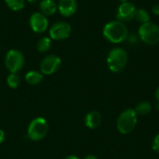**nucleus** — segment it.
I'll return each mask as SVG.
<instances>
[{
	"mask_svg": "<svg viewBox=\"0 0 159 159\" xmlns=\"http://www.w3.org/2000/svg\"><path fill=\"white\" fill-rule=\"evenodd\" d=\"M106 40L114 44H119L129 37V31L124 22L120 20H111L106 23L102 30Z\"/></svg>",
	"mask_w": 159,
	"mask_h": 159,
	"instance_id": "1",
	"label": "nucleus"
},
{
	"mask_svg": "<svg viewBox=\"0 0 159 159\" xmlns=\"http://www.w3.org/2000/svg\"><path fill=\"white\" fill-rule=\"evenodd\" d=\"M138 122V116L134 109H126L123 111L116 121V127L120 133L122 134H129L134 130L137 126Z\"/></svg>",
	"mask_w": 159,
	"mask_h": 159,
	"instance_id": "2",
	"label": "nucleus"
},
{
	"mask_svg": "<svg viewBox=\"0 0 159 159\" xmlns=\"http://www.w3.org/2000/svg\"><path fill=\"white\" fill-rule=\"evenodd\" d=\"M107 65L108 68L113 73L121 72L127 65L128 54L125 49L121 48H113L107 56Z\"/></svg>",
	"mask_w": 159,
	"mask_h": 159,
	"instance_id": "3",
	"label": "nucleus"
},
{
	"mask_svg": "<svg viewBox=\"0 0 159 159\" xmlns=\"http://www.w3.org/2000/svg\"><path fill=\"white\" fill-rule=\"evenodd\" d=\"M48 131V125L45 118L36 117L30 123L27 129V137L32 141L37 142L44 139Z\"/></svg>",
	"mask_w": 159,
	"mask_h": 159,
	"instance_id": "4",
	"label": "nucleus"
},
{
	"mask_svg": "<svg viewBox=\"0 0 159 159\" xmlns=\"http://www.w3.org/2000/svg\"><path fill=\"white\" fill-rule=\"evenodd\" d=\"M139 37L148 45H156L159 42V26L153 22L143 23L139 28Z\"/></svg>",
	"mask_w": 159,
	"mask_h": 159,
	"instance_id": "5",
	"label": "nucleus"
},
{
	"mask_svg": "<svg viewBox=\"0 0 159 159\" xmlns=\"http://www.w3.org/2000/svg\"><path fill=\"white\" fill-rule=\"evenodd\" d=\"M5 65L10 73H18L24 65V56L18 49H10L5 57Z\"/></svg>",
	"mask_w": 159,
	"mask_h": 159,
	"instance_id": "6",
	"label": "nucleus"
},
{
	"mask_svg": "<svg viewBox=\"0 0 159 159\" xmlns=\"http://www.w3.org/2000/svg\"><path fill=\"white\" fill-rule=\"evenodd\" d=\"M71 25L65 21H57L49 28V36L52 40L61 41L68 38L71 34Z\"/></svg>",
	"mask_w": 159,
	"mask_h": 159,
	"instance_id": "7",
	"label": "nucleus"
},
{
	"mask_svg": "<svg viewBox=\"0 0 159 159\" xmlns=\"http://www.w3.org/2000/svg\"><path fill=\"white\" fill-rule=\"evenodd\" d=\"M61 64V60L57 55H48L45 57L40 63V70L43 75H50L56 73Z\"/></svg>",
	"mask_w": 159,
	"mask_h": 159,
	"instance_id": "8",
	"label": "nucleus"
},
{
	"mask_svg": "<svg viewBox=\"0 0 159 159\" xmlns=\"http://www.w3.org/2000/svg\"><path fill=\"white\" fill-rule=\"evenodd\" d=\"M29 24L31 29L36 34L44 33L48 27V20L41 12H34L29 19Z\"/></svg>",
	"mask_w": 159,
	"mask_h": 159,
	"instance_id": "9",
	"label": "nucleus"
},
{
	"mask_svg": "<svg viewBox=\"0 0 159 159\" xmlns=\"http://www.w3.org/2000/svg\"><path fill=\"white\" fill-rule=\"evenodd\" d=\"M136 7L134 4L127 1L124 3H121L116 10V19L117 20H120L122 22L130 21L134 19V15L136 12Z\"/></svg>",
	"mask_w": 159,
	"mask_h": 159,
	"instance_id": "10",
	"label": "nucleus"
},
{
	"mask_svg": "<svg viewBox=\"0 0 159 159\" xmlns=\"http://www.w3.org/2000/svg\"><path fill=\"white\" fill-rule=\"evenodd\" d=\"M77 9L76 0H60L58 4V11L64 17L73 16Z\"/></svg>",
	"mask_w": 159,
	"mask_h": 159,
	"instance_id": "11",
	"label": "nucleus"
},
{
	"mask_svg": "<svg viewBox=\"0 0 159 159\" xmlns=\"http://www.w3.org/2000/svg\"><path fill=\"white\" fill-rule=\"evenodd\" d=\"M102 123V116L97 111H91L85 117V125L91 129L98 128Z\"/></svg>",
	"mask_w": 159,
	"mask_h": 159,
	"instance_id": "12",
	"label": "nucleus"
},
{
	"mask_svg": "<svg viewBox=\"0 0 159 159\" xmlns=\"http://www.w3.org/2000/svg\"><path fill=\"white\" fill-rule=\"evenodd\" d=\"M39 7L41 13H43L45 16L54 15L58 10V5H56L55 1L53 0H41L39 3Z\"/></svg>",
	"mask_w": 159,
	"mask_h": 159,
	"instance_id": "13",
	"label": "nucleus"
},
{
	"mask_svg": "<svg viewBox=\"0 0 159 159\" xmlns=\"http://www.w3.org/2000/svg\"><path fill=\"white\" fill-rule=\"evenodd\" d=\"M25 80L30 85H38L43 80V74L37 71H30L25 75Z\"/></svg>",
	"mask_w": 159,
	"mask_h": 159,
	"instance_id": "14",
	"label": "nucleus"
},
{
	"mask_svg": "<svg viewBox=\"0 0 159 159\" xmlns=\"http://www.w3.org/2000/svg\"><path fill=\"white\" fill-rule=\"evenodd\" d=\"M51 48V38L50 37H41L40 39H38V41L36 42V49L41 52H47Z\"/></svg>",
	"mask_w": 159,
	"mask_h": 159,
	"instance_id": "15",
	"label": "nucleus"
},
{
	"mask_svg": "<svg viewBox=\"0 0 159 159\" xmlns=\"http://www.w3.org/2000/svg\"><path fill=\"white\" fill-rule=\"evenodd\" d=\"M134 19L142 24L147 23L150 21V14L148 13L147 10H145L143 8H138V9H136Z\"/></svg>",
	"mask_w": 159,
	"mask_h": 159,
	"instance_id": "16",
	"label": "nucleus"
},
{
	"mask_svg": "<svg viewBox=\"0 0 159 159\" xmlns=\"http://www.w3.org/2000/svg\"><path fill=\"white\" fill-rule=\"evenodd\" d=\"M134 110L137 116H147L152 111V105L148 102H142L136 106Z\"/></svg>",
	"mask_w": 159,
	"mask_h": 159,
	"instance_id": "17",
	"label": "nucleus"
},
{
	"mask_svg": "<svg viewBox=\"0 0 159 159\" xmlns=\"http://www.w3.org/2000/svg\"><path fill=\"white\" fill-rule=\"evenodd\" d=\"M7 7L13 11H20L25 6V0H5Z\"/></svg>",
	"mask_w": 159,
	"mask_h": 159,
	"instance_id": "18",
	"label": "nucleus"
},
{
	"mask_svg": "<svg viewBox=\"0 0 159 159\" xmlns=\"http://www.w3.org/2000/svg\"><path fill=\"white\" fill-rule=\"evenodd\" d=\"M7 83L9 88L17 89L20 83V77L17 73H10V75L7 78Z\"/></svg>",
	"mask_w": 159,
	"mask_h": 159,
	"instance_id": "19",
	"label": "nucleus"
},
{
	"mask_svg": "<svg viewBox=\"0 0 159 159\" xmlns=\"http://www.w3.org/2000/svg\"><path fill=\"white\" fill-rule=\"evenodd\" d=\"M152 146H153L154 151H156L157 153H159V134H157L155 137V139L153 141V145Z\"/></svg>",
	"mask_w": 159,
	"mask_h": 159,
	"instance_id": "20",
	"label": "nucleus"
},
{
	"mask_svg": "<svg viewBox=\"0 0 159 159\" xmlns=\"http://www.w3.org/2000/svg\"><path fill=\"white\" fill-rule=\"evenodd\" d=\"M152 11L155 15L159 16V5H155L153 7H152Z\"/></svg>",
	"mask_w": 159,
	"mask_h": 159,
	"instance_id": "21",
	"label": "nucleus"
},
{
	"mask_svg": "<svg viewBox=\"0 0 159 159\" xmlns=\"http://www.w3.org/2000/svg\"><path fill=\"white\" fill-rule=\"evenodd\" d=\"M4 141H5V132H4L2 129H0V144H1Z\"/></svg>",
	"mask_w": 159,
	"mask_h": 159,
	"instance_id": "22",
	"label": "nucleus"
},
{
	"mask_svg": "<svg viewBox=\"0 0 159 159\" xmlns=\"http://www.w3.org/2000/svg\"><path fill=\"white\" fill-rule=\"evenodd\" d=\"M84 159H97V157L95 156H93V155H89V156H87Z\"/></svg>",
	"mask_w": 159,
	"mask_h": 159,
	"instance_id": "23",
	"label": "nucleus"
},
{
	"mask_svg": "<svg viewBox=\"0 0 159 159\" xmlns=\"http://www.w3.org/2000/svg\"><path fill=\"white\" fill-rule=\"evenodd\" d=\"M156 98H157V102H159V87L157 89V90H156Z\"/></svg>",
	"mask_w": 159,
	"mask_h": 159,
	"instance_id": "24",
	"label": "nucleus"
},
{
	"mask_svg": "<svg viewBox=\"0 0 159 159\" xmlns=\"http://www.w3.org/2000/svg\"><path fill=\"white\" fill-rule=\"evenodd\" d=\"M65 159H80L78 158L77 157H75V156H69V157H67Z\"/></svg>",
	"mask_w": 159,
	"mask_h": 159,
	"instance_id": "25",
	"label": "nucleus"
},
{
	"mask_svg": "<svg viewBox=\"0 0 159 159\" xmlns=\"http://www.w3.org/2000/svg\"><path fill=\"white\" fill-rule=\"evenodd\" d=\"M30 4H35V3H37L38 2V0H27Z\"/></svg>",
	"mask_w": 159,
	"mask_h": 159,
	"instance_id": "26",
	"label": "nucleus"
},
{
	"mask_svg": "<svg viewBox=\"0 0 159 159\" xmlns=\"http://www.w3.org/2000/svg\"><path fill=\"white\" fill-rule=\"evenodd\" d=\"M119 1H120L121 3H124V2H127L128 0H119Z\"/></svg>",
	"mask_w": 159,
	"mask_h": 159,
	"instance_id": "27",
	"label": "nucleus"
}]
</instances>
